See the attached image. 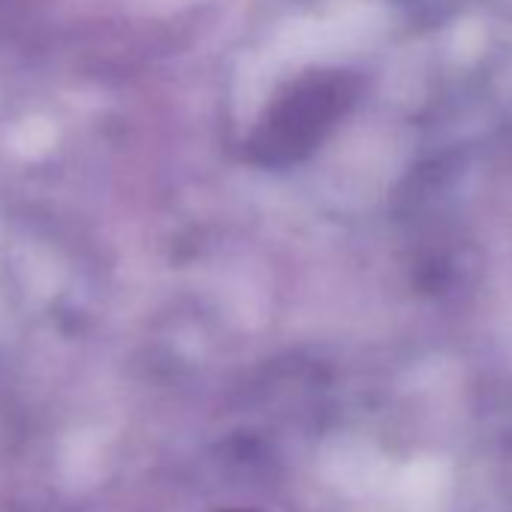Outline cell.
<instances>
[{
	"mask_svg": "<svg viewBox=\"0 0 512 512\" xmlns=\"http://www.w3.org/2000/svg\"><path fill=\"white\" fill-rule=\"evenodd\" d=\"M223 512H253V509H223Z\"/></svg>",
	"mask_w": 512,
	"mask_h": 512,
	"instance_id": "1",
	"label": "cell"
}]
</instances>
